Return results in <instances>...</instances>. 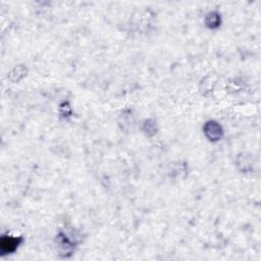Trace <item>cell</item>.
Here are the masks:
<instances>
[{"mask_svg": "<svg viewBox=\"0 0 261 261\" xmlns=\"http://www.w3.org/2000/svg\"><path fill=\"white\" fill-rule=\"evenodd\" d=\"M204 134L210 141L216 142L219 141L222 137V128L219 124L214 121H209L204 125Z\"/></svg>", "mask_w": 261, "mask_h": 261, "instance_id": "cell-1", "label": "cell"}, {"mask_svg": "<svg viewBox=\"0 0 261 261\" xmlns=\"http://www.w3.org/2000/svg\"><path fill=\"white\" fill-rule=\"evenodd\" d=\"M220 24V15L216 12H210L206 16V25L210 29H216Z\"/></svg>", "mask_w": 261, "mask_h": 261, "instance_id": "cell-3", "label": "cell"}, {"mask_svg": "<svg viewBox=\"0 0 261 261\" xmlns=\"http://www.w3.org/2000/svg\"><path fill=\"white\" fill-rule=\"evenodd\" d=\"M23 238H15L10 236H3L0 242V248H1L2 254L13 253L17 247L22 244Z\"/></svg>", "mask_w": 261, "mask_h": 261, "instance_id": "cell-2", "label": "cell"}]
</instances>
